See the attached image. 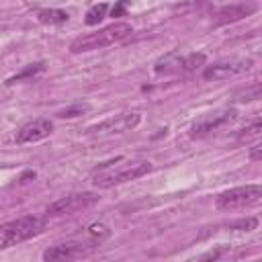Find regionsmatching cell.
Wrapping results in <instances>:
<instances>
[{"mask_svg": "<svg viewBox=\"0 0 262 262\" xmlns=\"http://www.w3.org/2000/svg\"><path fill=\"white\" fill-rule=\"evenodd\" d=\"M147 172H151V164L145 160H131V158H115L108 162L98 164L92 174L90 180L96 188H111L129 180H137L141 176H145Z\"/></svg>", "mask_w": 262, "mask_h": 262, "instance_id": "obj_1", "label": "cell"}, {"mask_svg": "<svg viewBox=\"0 0 262 262\" xmlns=\"http://www.w3.org/2000/svg\"><path fill=\"white\" fill-rule=\"evenodd\" d=\"M131 33H133V29L129 23H113L108 27L98 29L96 33H88V35L74 39L70 45V51L72 53H84V51L102 49V47H108V45H115V43L127 39Z\"/></svg>", "mask_w": 262, "mask_h": 262, "instance_id": "obj_2", "label": "cell"}, {"mask_svg": "<svg viewBox=\"0 0 262 262\" xmlns=\"http://www.w3.org/2000/svg\"><path fill=\"white\" fill-rule=\"evenodd\" d=\"M43 229H45V219L37 217V215H27V217L2 223L0 225V250L18 246V244L43 233Z\"/></svg>", "mask_w": 262, "mask_h": 262, "instance_id": "obj_3", "label": "cell"}, {"mask_svg": "<svg viewBox=\"0 0 262 262\" xmlns=\"http://www.w3.org/2000/svg\"><path fill=\"white\" fill-rule=\"evenodd\" d=\"M262 201V186L260 184H246L235 186L217 196V209L221 211H237L246 207H254Z\"/></svg>", "mask_w": 262, "mask_h": 262, "instance_id": "obj_4", "label": "cell"}, {"mask_svg": "<svg viewBox=\"0 0 262 262\" xmlns=\"http://www.w3.org/2000/svg\"><path fill=\"white\" fill-rule=\"evenodd\" d=\"M207 55L201 51L188 53V55H180V53H168L164 57H160L156 61V74H188L194 72L196 68H201L205 63Z\"/></svg>", "mask_w": 262, "mask_h": 262, "instance_id": "obj_5", "label": "cell"}, {"mask_svg": "<svg viewBox=\"0 0 262 262\" xmlns=\"http://www.w3.org/2000/svg\"><path fill=\"white\" fill-rule=\"evenodd\" d=\"M237 117V111L231 108V106H225V108H217V111H211V113H205L201 115L192 125H190V137L192 139H199V137H205L225 125H229L231 121H235Z\"/></svg>", "mask_w": 262, "mask_h": 262, "instance_id": "obj_6", "label": "cell"}, {"mask_svg": "<svg viewBox=\"0 0 262 262\" xmlns=\"http://www.w3.org/2000/svg\"><path fill=\"white\" fill-rule=\"evenodd\" d=\"M98 194L96 192H72L66 194L61 199H57L55 203H51L47 207V215L51 217H59V215H74L78 211H84L92 205L98 203Z\"/></svg>", "mask_w": 262, "mask_h": 262, "instance_id": "obj_7", "label": "cell"}, {"mask_svg": "<svg viewBox=\"0 0 262 262\" xmlns=\"http://www.w3.org/2000/svg\"><path fill=\"white\" fill-rule=\"evenodd\" d=\"M250 68H252L250 57H227V59H219V61L207 66L203 70V78L209 80V82L227 80V78H233L242 72H248Z\"/></svg>", "mask_w": 262, "mask_h": 262, "instance_id": "obj_8", "label": "cell"}, {"mask_svg": "<svg viewBox=\"0 0 262 262\" xmlns=\"http://www.w3.org/2000/svg\"><path fill=\"white\" fill-rule=\"evenodd\" d=\"M98 244L94 242H63L57 246H51L43 252V260L55 262V260H78L86 258L96 250Z\"/></svg>", "mask_w": 262, "mask_h": 262, "instance_id": "obj_9", "label": "cell"}, {"mask_svg": "<svg viewBox=\"0 0 262 262\" xmlns=\"http://www.w3.org/2000/svg\"><path fill=\"white\" fill-rule=\"evenodd\" d=\"M139 113H121L117 117H108L106 121L88 129V133H123L139 125Z\"/></svg>", "mask_w": 262, "mask_h": 262, "instance_id": "obj_10", "label": "cell"}, {"mask_svg": "<svg viewBox=\"0 0 262 262\" xmlns=\"http://www.w3.org/2000/svg\"><path fill=\"white\" fill-rule=\"evenodd\" d=\"M53 131V123L49 119H35L27 125H23L16 131L14 141L16 143H33V141H41L45 137H49Z\"/></svg>", "mask_w": 262, "mask_h": 262, "instance_id": "obj_11", "label": "cell"}, {"mask_svg": "<svg viewBox=\"0 0 262 262\" xmlns=\"http://www.w3.org/2000/svg\"><path fill=\"white\" fill-rule=\"evenodd\" d=\"M256 12V4L252 2H239V4H227V6H221L217 12H215V18H213V25L215 27H221V25H229V23H235V20H242L250 14Z\"/></svg>", "mask_w": 262, "mask_h": 262, "instance_id": "obj_12", "label": "cell"}, {"mask_svg": "<svg viewBox=\"0 0 262 262\" xmlns=\"http://www.w3.org/2000/svg\"><path fill=\"white\" fill-rule=\"evenodd\" d=\"M68 18H70V14L59 8H43L37 12V20L43 25H63V23H68Z\"/></svg>", "mask_w": 262, "mask_h": 262, "instance_id": "obj_13", "label": "cell"}, {"mask_svg": "<svg viewBox=\"0 0 262 262\" xmlns=\"http://www.w3.org/2000/svg\"><path fill=\"white\" fill-rule=\"evenodd\" d=\"M45 70V63L43 61H35V63H29L27 68H23L18 74H14V76H10L4 84L6 86H10V84H16V82H23V80H29V78H35L37 74H41Z\"/></svg>", "mask_w": 262, "mask_h": 262, "instance_id": "obj_14", "label": "cell"}, {"mask_svg": "<svg viewBox=\"0 0 262 262\" xmlns=\"http://www.w3.org/2000/svg\"><path fill=\"white\" fill-rule=\"evenodd\" d=\"M106 10H108V6H106L104 2H100V4H94L92 8H88L84 23H86L88 27H94V25H98V23H100V20L106 16Z\"/></svg>", "mask_w": 262, "mask_h": 262, "instance_id": "obj_15", "label": "cell"}, {"mask_svg": "<svg viewBox=\"0 0 262 262\" xmlns=\"http://www.w3.org/2000/svg\"><path fill=\"white\" fill-rule=\"evenodd\" d=\"M258 98H260V84L258 82H254L252 86L242 88V90H237L233 94V100L235 102H250V100H258Z\"/></svg>", "mask_w": 262, "mask_h": 262, "instance_id": "obj_16", "label": "cell"}, {"mask_svg": "<svg viewBox=\"0 0 262 262\" xmlns=\"http://www.w3.org/2000/svg\"><path fill=\"white\" fill-rule=\"evenodd\" d=\"M86 235L90 237V242L100 244L102 239H106L111 235V229L106 225H102V223H92V225L86 227Z\"/></svg>", "mask_w": 262, "mask_h": 262, "instance_id": "obj_17", "label": "cell"}, {"mask_svg": "<svg viewBox=\"0 0 262 262\" xmlns=\"http://www.w3.org/2000/svg\"><path fill=\"white\" fill-rule=\"evenodd\" d=\"M88 111H90V104L78 102V104H72V106L61 108V111L57 113V117H59V119H74V117H80V115H84V113H88Z\"/></svg>", "mask_w": 262, "mask_h": 262, "instance_id": "obj_18", "label": "cell"}, {"mask_svg": "<svg viewBox=\"0 0 262 262\" xmlns=\"http://www.w3.org/2000/svg\"><path fill=\"white\" fill-rule=\"evenodd\" d=\"M260 119H254L248 127H244L239 133H237V141H248V139H252V137H258L260 135Z\"/></svg>", "mask_w": 262, "mask_h": 262, "instance_id": "obj_19", "label": "cell"}, {"mask_svg": "<svg viewBox=\"0 0 262 262\" xmlns=\"http://www.w3.org/2000/svg\"><path fill=\"white\" fill-rule=\"evenodd\" d=\"M229 229H235V231H252L258 227V219L256 217H246V219H237L233 223L227 225Z\"/></svg>", "mask_w": 262, "mask_h": 262, "instance_id": "obj_20", "label": "cell"}, {"mask_svg": "<svg viewBox=\"0 0 262 262\" xmlns=\"http://www.w3.org/2000/svg\"><path fill=\"white\" fill-rule=\"evenodd\" d=\"M229 246H219V248H215V250H209V252H205V254H201L199 256V260H217V258H223V256H227L229 254Z\"/></svg>", "mask_w": 262, "mask_h": 262, "instance_id": "obj_21", "label": "cell"}, {"mask_svg": "<svg viewBox=\"0 0 262 262\" xmlns=\"http://www.w3.org/2000/svg\"><path fill=\"white\" fill-rule=\"evenodd\" d=\"M127 6H129V0H119V4H117V6H113L111 16H121V14L127 10Z\"/></svg>", "mask_w": 262, "mask_h": 262, "instance_id": "obj_22", "label": "cell"}, {"mask_svg": "<svg viewBox=\"0 0 262 262\" xmlns=\"http://www.w3.org/2000/svg\"><path fill=\"white\" fill-rule=\"evenodd\" d=\"M260 158H262V145L256 143V145H252V149H250V160H252V162H258Z\"/></svg>", "mask_w": 262, "mask_h": 262, "instance_id": "obj_23", "label": "cell"}]
</instances>
